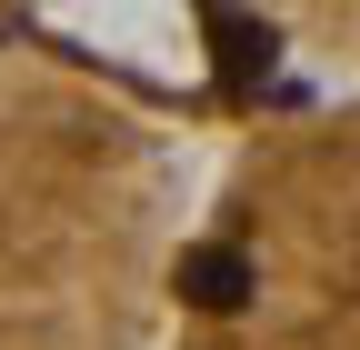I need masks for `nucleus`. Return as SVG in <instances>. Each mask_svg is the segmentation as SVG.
Segmentation results:
<instances>
[{
    "label": "nucleus",
    "mask_w": 360,
    "mask_h": 350,
    "mask_svg": "<svg viewBox=\"0 0 360 350\" xmlns=\"http://www.w3.org/2000/svg\"><path fill=\"white\" fill-rule=\"evenodd\" d=\"M180 141L70 60L0 51V350H160Z\"/></svg>",
    "instance_id": "nucleus-1"
},
{
    "label": "nucleus",
    "mask_w": 360,
    "mask_h": 350,
    "mask_svg": "<svg viewBox=\"0 0 360 350\" xmlns=\"http://www.w3.org/2000/svg\"><path fill=\"white\" fill-rule=\"evenodd\" d=\"M160 350H360V91L220 160L170 240Z\"/></svg>",
    "instance_id": "nucleus-2"
},
{
    "label": "nucleus",
    "mask_w": 360,
    "mask_h": 350,
    "mask_svg": "<svg viewBox=\"0 0 360 350\" xmlns=\"http://www.w3.org/2000/svg\"><path fill=\"white\" fill-rule=\"evenodd\" d=\"M250 11H260V30H281L290 51L360 70V0H250Z\"/></svg>",
    "instance_id": "nucleus-3"
}]
</instances>
